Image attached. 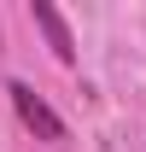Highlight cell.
I'll return each mask as SVG.
<instances>
[{"mask_svg":"<svg viewBox=\"0 0 146 152\" xmlns=\"http://www.w3.org/2000/svg\"><path fill=\"white\" fill-rule=\"evenodd\" d=\"M6 94H12V105H18L23 129H35L41 140H64V123H58V111H53V105H47L41 94H35V88H29V82H12Z\"/></svg>","mask_w":146,"mask_h":152,"instance_id":"1","label":"cell"},{"mask_svg":"<svg viewBox=\"0 0 146 152\" xmlns=\"http://www.w3.org/2000/svg\"><path fill=\"white\" fill-rule=\"evenodd\" d=\"M29 12H35V23L47 29V41H53V53L64 58V64H70V58H76V41H70V29H64V18H58V12L47 6V0H35Z\"/></svg>","mask_w":146,"mask_h":152,"instance_id":"2","label":"cell"}]
</instances>
